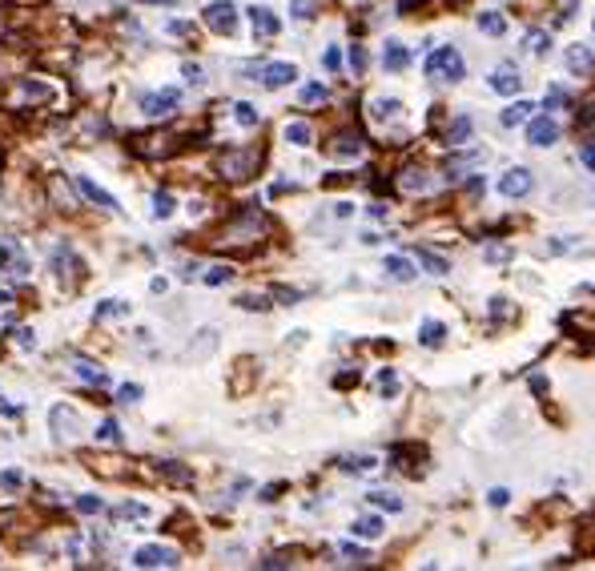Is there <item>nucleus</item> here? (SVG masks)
I'll return each instance as SVG.
<instances>
[{
	"label": "nucleus",
	"mask_w": 595,
	"mask_h": 571,
	"mask_svg": "<svg viewBox=\"0 0 595 571\" xmlns=\"http://www.w3.org/2000/svg\"><path fill=\"white\" fill-rule=\"evenodd\" d=\"M298 77V69L290 61H273V64H261V85L266 89H285L290 81Z\"/></svg>",
	"instance_id": "obj_11"
},
{
	"label": "nucleus",
	"mask_w": 595,
	"mask_h": 571,
	"mask_svg": "<svg viewBox=\"0 0 595 571\" xmlns=\"http://www.w3.org/2000/svg\"><path fill=\"white\" fill-rule=\"evenodd\" d=\"M398 186L407 189V193H422V189H431V177L422 174V169H407V174L398 177Z\"/></svg>",
	"instance_id": "obj_27"
},
{
	"label": "nucleus",
	"mask_w": 595,
	"mask_h": 571,
	"mask_svg": "<svg viewBox=\"0 0 595 571\" xmlns=\"http://www.w3.org/2000/svg\"><path fill=\"white\" fill-rule=\"evenodd\" d=\"M350 531L358 535V539H378L386 527H382V519H378V515H362V519H354V527H350Z\"/></svg>",
	"instance_id": "obj_23"
},
{
	"label": "nucleus",
	"mask_w": 595,
	"mask_h": 571,
	"mask_svg": "<svg viewBox=\"0 0 595 571\" xmlns=\"http://www.w3.org/2000/svg\"><path fill=\"white\" fill-rule=\"evenodd\" d=\"M117 515H121V519H149V507L145 503H121Z\"/></svg>",
	"instance_id": "obj_40"
},
{
	"label": "nucleus",
	"mask_w": 595,
	"mask_h": 571,
	"mask_svg": "<svg viewBox=\"0 0 595 571\" xmlns=\"http://www.w3.org/2000/svg\"><path fill=\"white\" fill-rule=\"evenodd\" d=\"M523 45H527V52H535V57H547V52H551V37H547L543 28H531Z\"/></svg>",
	"instance_id": "obj_28"
},
{
	"label": "nucleus",
	"mask_w": 595,
	"mask_h": 571,
	"mask_svg": "<svg viewBox=\"0 0 595 571\" xmlns=\"http://www.w3.org/2000/svg\"><path fill=\"white\" fill-rule=\"evenodd\" d=\"M181 77H186L189 85H201V69L198 64H181Z\"/></svg>",
	"instance_id": "obj_51"
},
{
	"label": "nucleus",
	"mask_w": 595,
	"mask_h": 571,
	"mask_svg": "<svg viewBox=\"0 0 595 571\" xmlns=\"http://www.w3.org/2000/svg\"><path fill=\"white\" fill-rule=\"evenodd\" d=\"M16 342H21V346H37V334H33V330H16Z\"/></svg>",
	"instance_id": "obj_53"
},
{
	"label": "nucleus",
	"mask_w": 595,
	"mask_h": 571,
	"mask_svg": "<svg viewBox=\"0 0 595 571\" xmlns=\"http://www.w3.org/2000/svg\"><path fill=\"white\" fill-rule=\"evenodd\" d=\"M0 414H8V419H13V414H16V407H13V402H0Z\"/></svg>",
	"instance_id": "obj_59"
},
{
	"label": "nucleus",
	"mask_w": 595,
	"mask_h": 571,
	"mask_svg": "<svg viewBox=\"0 0 595 571\" xmlns=\"http://www.w3.org/2000/svg\"><path fill=\"white\" fill-rule=\"evenodd\" d=\"M246 16H249V28H254V37H278L282 33V21L273 16V9H266V4H254V9H246Z\"/></svg>",
	"instance_id": "obj_7"
},
{
	"label": "nucleus",
	"mask_w": 595,
	"mask_h": 571,
	"mask_svg": "<svg viewBox=\"0 0 595 571\" xmlns=\"http://www.w3.org/2000/svg\"><path fill=\"white\" fill-rule=\"evenodd\" d=\"M382 270L390 282H414L419 278V270H414V261L407 258V254H390V258L382 261Z\"/></svg>",
	"instance_id": "obj_14"
},
{
	"label": "nucleus",
	"mask_w": 595,
	"mask_h": 571,
	"mask_svg": "<svg viewBox=\"0 0 595 571\" xmlns=\"http://www.w3.org/2000/svg\"><path fill=\"white\" fill-rule=\"evenodd\" d=\"M378 390H382L386 398H390V395H398V374L390 371V366H382V371H378Z\"/></svg>",
	"instance_id": "obj_35"
},
{
	"label": "nucleus",
	"mask_w": 595,
	"mask_h": 571,
	"mask_svg": "<svg viewBox=\"0 0 595 571\" xmlns=\"http://www.w3.org/2000/svg\"><path fill=\"white\" fill-rule=\"evenodd\" d=\"M234 121L242 125V129H254V125H258V109H254L249 101H237L234 105Z\"/></svg>",
	"instance_id": "obj_30"
},
{
	"label": "nucleus",
	"mask_w": 595,
	"mask_h": 571,
	"mask_svg": "<svg viewBox=\"0 0 595 571\" xmlns=\"http://www.w3.org/2000/svg\"><path fill=\"white\" fill-rule=\"evenodd\" d=\"M567 101H571V97H567V93H563V89H559V85H555V89H551V93H547V101H543V109H559V105H567Z\"/></svg>",
	"instance_id": "obj_47"
},
{
	"label": "nucleus",
	"mask_w": 595,
	"mask_h": 571,
	"mask_svg": "<svg viewBox=\"0 0 595 571\" xmlns=\"http://www.w3.org/2000/svg\"><path fill=\"white\" fill-rule=\"evenodd\" d=\"M382 64H386V73H402V69L410 64V49H407V45H398V40H386Z\"/></svg>",
	"instance_id": "obj_16"
},
{
	"label": "nucleus",
	"mask_w": 595,
	"mask_h": 571,
	"mask_svg": "<svg viewBox=\"0 0 595 571\" xmlns=\"http://www.w3.org/2000/svg\"><path fill=\"white\" fill-rule=\"evenodd\" d=\"M350 213H354V205H350V201H338V205H334V217H350Z\"/></svg>",
	"instance_id": "obj_57"
},
{
	"label": "nucleus",
	"mask_w": 595,
	"mask_h": 571,
	"mask_svg": "<svg viewBox=\"0 0 595 571\" xmlns=\"http://www.w3.org/2000/svg\"><path fill=\"white\" fill-rule=\"evenodd\" d=\"M350 64H354V73H362V69H366V49H362V45H354V49H350Z\"/></svg>",
	"instance_id": "obj_50"
},
{
	"label": "nucleus",
	"mask_w": 595,
	"mask_h": 571,
	"mask_svg": "<svg viewBox=\"0 0 595 571\" xmlns=\"http://www.w3.org/2000/svg\"><path fill=\"white\" fill-rule=\"evenodd\" d=\"M443 338H446V326L443 322L426 318V322L419 326V342H422V346H443Z\"/></svg>",
	"instance_id": "obj_22"
},
{
	"label": "nucleus",
	"mask_w": 595,
	"mask_h": 571,
	"mask_svg": "<svg viewBox=\"0 0 595 571\" xmlns=\"http://www.w3.org/2000/svg\"><path fill=\"white\" fill-rule=\"evenodd\" d=\"M133 563L137 567H177L181 555H177L174 547H165V543H145V547H137Z\"/></svg>",
	"instance_id": "obj_3"
},
{
	"label": "nucleus",
	"mask_w": 595,
	"mask_h": 571,
	"mask_svg": "<svg viewBox=\"0 0 595 571\" xmlns=\"http://www.w3.org/2000/svg\"><path fill=\"white\" fill-rule=\"evenodd\" d=\"M322 101H326V85L310 81V85L302 89V105H322Z\"/></svg>",
	"instance_id": "obj_38"
},
{
	"label": "nucleus",
	"mask_w": 595,
	"mask_h": 571,
	"mask_svg": "<svg viewBox=\"0 0 595 571\" xmlns=\"http://www.w3.org/2000/svg\"><path fill=\"white\" fill-rule=\"evenodd\" d=\"M101 507H105L101 495H81V499H76V511H81V515H97Z\"/></svg>",
	"instance_id": "obj_42"
},
{
	"label": "nucleus",
	"mask_w": 595,
	"mask_h": 571,
	"mask_svg": "<svg viewBox=\"0 0 595 571\" xmlns=\"http://www.w3.org/2000/svg\"><path fill=\"white\" fill-rule=\"evenodd\" d=\"M49 422H52V431L64 439H73L76 431H81V414H76L73 407H52L49 410Z\"/></svg>",
	"instance_id": "obj_13"
},
{
	"label": "nucleus",
	"mask_w": 595,
	"mask_h": 571,
	"mask_svg": "<svg viewBox=\"0 0 595 571\" xmlns=\"http://www.w3.org/2000/svg\"><path fill=\"white\" fill-rule=\"evenodd\" d=\"M507 258H511V249H499V246L487 249V261H507Z\"/></svg>",
	"instance_id": "obj_54"
},
{
	"label": "nucleus",
	"mask_w": 595,
	"mask_h": 571,
	"mask_svg": "<svg viewBox=\"0 0 595 571\" xmlns=\"http://www.w3.org/2000/svg\"><path fill=\"white\" fill-rule=\"evenodd\" d=\"M483 162V153L475 149V153H463V157H450V162H446V169H450V177H459L463 169H471V165H479Z\"/></svg>",
	"instance_id": "obj_31"
},
{
	"label": "nucleus",
	"mask_w": 595,
	"mask_h": 571,
	"mask_svg": "<svg viewBox=\"0 0 595 571\" xmlns=\"http://www.w3.org/2000/svg\"><path fill=\"white\" fill-rule=\"evenodd\" d=\"M563 69L571 77H587L595 69V45H567L563 49Z\"/></svg>",
	"instance_id": "obj_6"
},
{
	"label": "nucleus",
	"mask_w": 595,
	"mask_h": 571,
	"mask_svg": "<svg viewBox=\"0 0 595 571\" xmlns=\"http://www.w3.org/2000/svg\"><path fill=\"white\" fill-rule=\"evenodd\" d=\"M579 162H583V165H587V169H591V174H595V141H591V145H583Z\"/></svg>",
	"instance_id": "obj_52"
},
{
	"label": "nucleus",
	"mask_w": 595,
	"mask_h": 571,
	"mask_svg": "<svg viewBox=\"0 0 595 571\" xmlns=\"http://www.w3.org/2000/svg\"><path fill=\"white\" fill-rule=\"evenodd\" d=\"M370 117H374V121H398V117H402V101L378 97V101L370 105Z\"/></svg>",
	"instance_id": "obj_20"
},
{
	"label": "nucleus",
	"mask_w": 595,
	"mask_h": 571,
	"mask_svg": "<svg viewBox=\"0 0 595 571\" xmlns=\"http://www.w3.org/2000/svg\"><path fill=\"white\" fill-rule=\"evenodd\" d=\"M177 105H181V93H177V89H162V93H149V97L141 101L145 117H169Z\"/></svg>",
	"instance_id": "obj_8"
},
{
	"label": "nucleus",
	"mask_w": 595,
	"mask_h": 571,
	"mask_svg": "<svg viewBox=\"0 0 595 571\" xmlns=\"http://www.w3.org/2000/svg\"><path fill=\"white\" fill-rule=\"evenodd\" d=\"M217 169H222V177H230V181H246V177L258 174V149H230L217 162Z\"/></svg>",
	"instance_id": "obj_2"
},
{
	"label": "nucleus",
	"mask_w": 595,
	"mask_h": 571,
	"mask_svg": "<svg viewBox=\"0 0 595 571\" xmlns=\"http://www.w3.org/2000/svg\"><path fill=\"white\" fill-rule=\"evenodd\" d=\"M419 4H426V0H398V13H414Z\"/></svg>",
	"instance_id": "obj_56"
},
{
	"label": "nucleus",
	"mask_w": 595,
	"mask_h": 571,
	"mask_svg": "<svg viewBox=\"0 0 595 571\" xmlns=\"http://www.w3.org/2000/svg\"><path fill=\"white\" fill-rule=\"evenodd\" d=\"M475 25L483 28L487 37H503V33H507V21H503L499 13H479L475 16Z\"/></svg>",
	"instance_id": "obj_26"
},
{
	"label": "nucleus",
	"mask_w": 595,
	"mask_h": 571,
	"mask_svg": "<svg viewBox=\"0 0 595 571\" xmlns=\"http://www.w3.org/2000/svg\"><path fill=\"white\" fill-rule=\"evenodd\" d=\"M21 89H25V97H33V101H49L52 97V89L40 85V81H21Z\"/></svg>",
	"instance_id": "obj_39"
},
{
	"label": "nucleus",
	"mask_w": 595,
	"mask_h": 571,
	"mask_svg": "<svg viewBox=\"0 0 595 571\" xmlns=\"http://www.w3.org/2000/svg\"><path fill=\"white\" fill-rule=\"evenodd\" d=\"M527 141L539 145V149L555 145L559 141V121H551V117H531V121H527Z\"/></svg>",
	"instance_id": "obj_9"
},
{
	"label": "nucleus",
	"mask_w": 595,
	"mask_h": 571,
	"mask_svg": "<svg viewBox=\"0 0 595 571\" xmlns=\"http://www.w3.org/2000/svg\"><path fill=\"white\" fill-rule=\"evenodd\" d=\"M338 555L346 559V563H358V567H362V563H370V555H366L362 547H354V543H342V547H338Z\"/></svg>",
	"instance_id": "obj_37"
},
{
	"label": "nucleus",
	"mask_w": 595,
	"mask_h": 571,
	"mask_svg": "<svg viewBox=\"0 0 595 571\" xmlns=\"http://www.w3.org/2000/svg\"><path fill=\"white\" fill-rule=\"evenodd\" d=\"M531 117H535V105H531V101H515V105H507V109H503L499 125H503V129H515V125H527Z\"/></svg>",
	"instance_id": "obj_17"
},
{
	"label": "nucleus",
	"mask_w": 595,
	"mask_h": 571,
	"mask_svg": "<svg viewBox=\"0 0 595 571\" xmlns=\"http://www.w3.org/2000/svg\"><path fill=\"white\" fill-rule=\"evenodd\" d=\"M531 390H535V395H543V390H547V378H543V374H535V378H531Z\"/></svg>",
	"instance_id": "obj_58"
},
{
	"label": "nucleus",
	"mask_w": 595,
	"mask_h": 571,
	"mask_svg": "<svg viewBox=\"0 0 595 571\" xmlns=\"http://www.w3.org/2000/svg\"><path fill=\"white\" fill-rule=\"evenodd\" d=\"M591 28H595V16H591Z\"/></svg>",
	"instance_id": "obj_61"
},
{
	"label": "nucleus",
	"mask_w": 595,
	"mask_h": 571,
	"mask_svg": "<svg viewBox=\"0 0 595 571\" xmlns=\"http://www.w3.org/2000/svg\"><path fill=\"white\" fill-rule=\"evenodd\" d=\"M475 133V121L467 117V113H459L455 121H450V129H446V145H467Z\"/></svg>",
	"instance_id": "obj_18"
},
{
	"label": "nucleus",
	"mask_w": 595,
	"mask_h": 571,
	"mask_svg": "<svg viewBox=\"0 0 595 571\" xmlns=\"http://www.w3.org/2000/svg\"><path fill=\"white\" fill-rule=\"evenodd\" d=\"M93 439H97V443H117V439H121V426H117L113 419H105L97 431H93Z\"/></svg>",
	"instance_id": "obj_34"
},
{
	"label": "nucleus",
	"mask_w": 595,
	"mask_h": 571,
	"mask_svg": "<svg viewBox=\"0 0 595 571\" xmlns=\"http://www.w3.org/2000/svg\"><path fill=\"white\" fill-rule=\"evenodd\" d=\"M338 467H342V471H350V475H366V471H374V467H378V459H374V455H346Z\"/></svg>",
	"instance_id": "obj_25"
},
{
	"label": "nucleus",
	"mask_w": 595,
	"mask_h": 571,
	"mask_svg": "<svg viewBox=\"0 0 595 571\" xmlns=\"http://www.w3.org/2000/svg\"><path fill=\"white\" fill-rule=\"evenodd\" d=\"M366 499H370L374 507H382V511H402V499L390 495V491H370Z\"/></svg>",
	"instance_id": "obj_33"
},
{
	"label": "nucleus",
	"mask_w": 595,
	"mask_h": 571,
	"mask_svg": "<svg viewBox=\"0 0 595 571\" xmlns=\"http://www.w3.org/2000/svg\"><path fill=\"white\" fill-rule=\"evenodd\" d=\"M426 73L455 85V81H463V77H467V61H463V52L455 49V45H438V49L426 57Z\"/></svg>",
	"instance_id": "obj_1"
},
{
	"label": "nucleus",
	"mask_w": 595,
	"mask_h": 571,
	"mask_svg": "<svg viewBox=\"0 0 595 571\" xmlns=\"http://www.w3.org/2000/svg\"><path fill=\"white\" fill-rule=\"evenodd\" d=\"M330 157H338V162H354V157H362V133H354V129L338 133L334 141H330Z\"/></svg>",
	"instance_id": "obj_10"
},
{
	"label": "nucleus",
	"mask_w": 595,
	"mask_h": 571,
	"mask_svg": "<svg viewBox=\"0 0 595 571\" xmlns=\"http://www.w3.org/2000/svg\"><path fill=\"white\" fill-rule=\"evenodd\" d=\"M419 261L426 266V273H434V278H446V273H450V261H446L443 254H434V249H419Z\"/></svg>",
	"instance_id": "obj_24"
},
{
	"label": "nucleus",
	"mask_w": 595,
	"mask_h": 571,
	"mask_svg": "<svg viewBox=\"0 0 595 571\" xmlns=\"http://www.w3.org/2000/svg\"><path fill=\"white\" fill-rule=\"evenodd\" d=\"M117 314H129V302H117V298H109V302H101L97 310H93V318H117Z\"/></svg>",
	"instance_id": "obj_32"
},
{
	"label": "nucleus",
	"mask_w": 595,
	"mask_h": 571,
	"mask_svg": "<svg viewBox=\"0 0 595 571\" xmlns=\"http://www.w3.org/2000/svg\"><path fill=\"white\" fill-rule=\"evenodd\" d=\"M201 21H205L213 33H225V37H230V33L237 28V9L230 4V0H213L210 9L201 13Z\"/></svg>",
	"instance_id": "obj_4"
},
{
	"label": "nucleus",
	"mask_w": 595,
	"mask_h": 571,
	"mask_svg": "<svg viewBox=\"0 0 595 571\" xmlns=\"http://www.w3.org/2000/svg\"><path fill=\"white\" fill-rule=\"evenodd\" d=\"M507 499H511L507 487H495V491H487V503H491V507H507Z\"/></svg>",
	"instance_id": "obj_48"
},
{
	"label": "nucleus",
	"mask_w": 595,
	"mask_h": 571,
	"mask_svg": "<svg viewBox=\"0 0 595 571\" xmlns=\"http://www.w3.org/2000/svg\"><path fill=\"white\" fill-rule=\"evenodd\" d=\"M531 186H535L531 169H507V174H499V181H495L499 198H527Z\"/></svg>",
	"instance_id": "obj_5"
},
{
	"label": "nucleus",
	"mask_w": 595,
	"mask_h": 571,
	"mask_svg": "<svg viewBox=\"0 0 595 571\" xmlns=\"http://www.w3.org/2000/svg\"><path fill=\"white\" fill-rule=\"evenodd\" d=\"M76 374H81L85 383H97V386H105V383H109V378H105V371H97L93 362H76Z\"/></svg>",
	"instance_id": "obj_36"
},
{
	"label": "nucleus",
	"mask_w": 595,
	"mask_h": 571,
	"mask_svg": "<svg viewBox=\"0 0 595 571\" xmlns=\"http://www.w3.org/2000/svg\"><path fill=\"white\" fill-rule=\"evenodd\" d=\"M157 475H162V479H169V483L174 487H189L193 483V471H189V467H181V463H157Z\"/></svg>",
	"instance_id": "obj_19"
},
{
	"label": "nucleus",
	"mask_w": 595,
	"mask_h": 571,
	"mask_svg": "<svg viewBox=\"0 0 595 571\" xmlns=\"http://www.w3.org/2000/svg\"><path fill=\"white\" fill-rule=\"evenodd\" d=\"M174 205H177V201H174L169 189H157V193H153V217H162V222H165V217L174 213Z\"/></svg>",
	"instance_id": "obj_29"
},
{
	"label": "nucleus",
	"mask_w": 595,
	"mask_h": 571,
	"mask_svg": "<svg viewBox=\"0 0 595 571\" xmlns=\"http://www.w3.org/2000/svg\"><path fill=\"white\" fill-rule=\"evenodd\" d=\"M290 9H294V21H310L314 16V0H294Z\"/></svg>",
	"instance_id": "obj_46"
},
{
	"label": "nucleus",
	"mask_w": 595,
	"mask_h": 571,
	"mask_svg": "<svg viewBox=\"0 0 595 571\" xmlns=\"http://www.w3.org/2000/svg\"><path fill=\"white\" fill-rule=\"evenodd\" d=\"M282 137L290 141V145H298V149H302V145H310V141H314V129H310L306 121H290V125L282 129Z\"/></svg>",
	"instance_id": "obj_21"
},
{
	"label": "nucleus",
	"mask_w": 595,
	"mask_h": 571,
	"mask_svg": "<svg viewBox=\"0 0 595 571\" xmlns=\"http://www.w3.org/2000/svg\"><path fill=\"white\" fill-rule=\"evenodd\" d=\"M322 64L330 69V73H338V69H342V49H338V45H330V49L322 52Z\"/></svg>",
	"instance_id": "obj_43"
},
{
	"label": "nucleus",
	"mask_w": 595,
	"mask_h": 571,
	"mask_svg": "<svg viewBox=\"0 0 595 571\" xmlns=\"http://www.w3.org/2000/svg\"><path fill=\"white\" fill-rule=\"evenodd\" d=\"M137 398H141V383H125L117 390V402H137Z\"/></svg>",
	"instance_id": "obj_45"
},
{
	"label": "nucleus",
	"mask_w": 595,
	"mask_h": 571,
	"mask_svg": "<svg viewBox=\"0 0 595 571\" xmlns=\"http://www.w3.org/2000/svg\"><path fill=\"white\" fill-rule=\"evenodd\" d=\"M242 310H270V302L261 298V294H246V298H237Z\"/></svg>",
	"instance_id": "obj_44"
},
{
	"label": "nucleus",
	"mask_w": 595,
	"mask_h": 571,
	"mask_svg": "<svg viewBox=\"0 0 595 571\" xmlns=\"http://www.w3.org/2000/svg\"><path fill=\"white\" fill-rule=\"evenodd\" d=\"M141 4H174V0H141Z\"/></svg>",
	"instance_id": "obj_60"
},
{
	"label": "nucleus",
	"mask_w": 595,
	"mask_h": 571,
	"mask_svg": "<svg viewBox=\"0 0 595 571\" xmlns=\"http://www.w3.org/2000/svg\"><path fill=\"white\" fill-rule=\"evenodd\" d=\"M290 563V555H270V559H261V567H285Z\"/></svg>",
	"instance_id": "obj_55"
},
{
	"label": "nucleus",
	"mask_w": 595,
	"mask_h": 571,
	"mask_svg": "<svg viewBox=\"0 0 595 571\" xmlns=\"http://www.w3.org/2000/svg\"><path fill=\"white\" fill-rule=\"evenodd\" d=\"M234 278V270L230 266H210V273H205V286H225Z\"/></svg>",
	"instance_id": "obj_41"
},
{
	"label": "nucleus",
	"mask_w": 595,
	"mask_h": 571,
	"mask_svg": "<svg viewBox=\"0 0 595 571\" xmlns=\"http://www.w3.org/2000/svg\"><path fill=\"white\" fill-rule=\"evenodd\" d=\"M76 189H81V193H85V198L93 201V205H101V210H109V213H117V210H121V205H117V198H113L109 189H101L97 181H93V177H76Z\"/></svg>",
	"instance_id": "obj_12"
},
{
	"label": "nucleus",
	"mask_w": 595,
	"mask_h": 571,
	"mask_svg": "<svg viewBox=\"0 0 595 571\" xmlns=\"http://www.w3.org/2000/svg\"><path fill=\"white\" fill-rule=\"evenodd\" d=\"M21 471H0V487H8V491H21Z\"/></svg>",
	"instance_id": "obj_49"
},
{
	"label": "nucleus",
	"mask_w": 595,
	"mask_h": 571,
	"mask_svg": "<svg viewBox=\"0 0 595 571\" xmlns=\"http://www.w3.org/2000/svg\"><path fill=\"white\" fill-rule=\"evenodd\" d=\"M491 89H495V93H503V97H515V93L523 89V77L515 73L511 64H503V69H495V73H491Z\"/></svg>",
	"instance_id": "obj_15"
}]
</instances>
